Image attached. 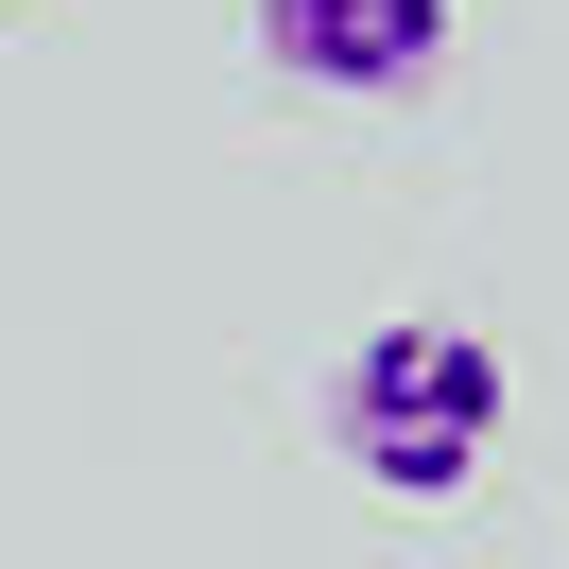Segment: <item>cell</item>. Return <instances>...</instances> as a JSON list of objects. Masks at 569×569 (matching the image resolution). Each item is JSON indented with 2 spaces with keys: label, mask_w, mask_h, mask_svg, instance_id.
<instances>
[{
  "label": "cell",
  "mask_w": 569,
  "mask_h": 569,
  "mask_svg": "<svg viewBox=\"0 0 569 569\" xmlns=\"http://www.w3.org/2000/svg\"><path fill=\"white\" fill-rule=\"evenodd\" d=\"M259 52L328 104H415L449 70V0H259Z\"/></svg>",
  "instance_id": "obj_2"
},
{
  "label": "cell",
  "mask_w": 569,
  "mask_h": 569,
  "mask_svg": "<svg viewBox=\"0 0 569 569\" xmlns=\"http://www.w3.org/2000/svg\"><path fill=\"white\" fill-rule=\"evenodd\" d=\"M328 449L362 466L380 500H466L500 449V346L449 311H397L346 346V380H328Z\"/></svg>",
  "instance_id": "obj_1"
}]
</instances>
